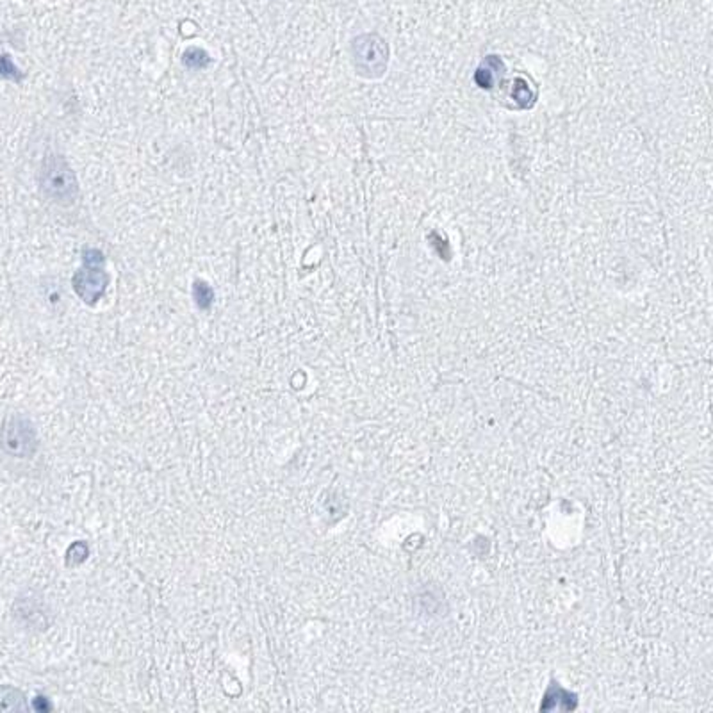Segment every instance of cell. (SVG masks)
<instances>
[{
  "label": "cell",
  "instance_id": "cell-1",
  "mask_svg": "<svg viewBox=\"0 0 713 713\" xmlns=\"http://www.w3.org/2000/svg\"><path fill=\"white\" fill-rule=\"evenodd\" d=\"M39 189L49 200L70 206L79 195V182L63 156H49L39 172Z\"/></svg>",
  "mask_w": 713,
  "mask_h": 713
},
{
  "label": "cell",
  "instance_id": "cell-2",
  "mask_svg": "<svg viewBox=\"0 0 713 713\" xmlns=\"http://www.w3.org/2000/svg\"><path fill=\"white\" fill-rule=\"evenodd\" d=\"M102 264L103 255L99 250H84L82 266L73 277V289L88 305L96 303L109 286V275Z\"/></svg>",
  "mask_w": 713,
  "mask_h": 713
},
{
  "label": "cell",
  "instance_id": "cell-3",
  "mask_svg": "<svg viewBox=\"0 0 713 713\" xmlns=\"http://www.w3.org/2000/svg\"><path fill=\"white\" fill-rule=\"evenodd\" d=\"M0 446L13 457L29 458L38 446L34 427L22 416L8 417L0 430Z\"/></svg>",
  "mask_w": 713,
  "mask_h": 713
},
{
  "label": "cell",
  "instance_id": "cell-4",
  "mask_svg": "<svg viewBox=\"0 0 713 713\" xmlns=\"http://www.w3.org/2000/svg\"><path fill=\"white\" fill-rule=\"evenodd\" d=\"M23 695L13 687H0V709H22Z\"/></svg>",
  "mask_w": 713,
  "mask_h": 713
},
{
  "label": "cell",
  "instance_id": "cell-5",
  "mask_svg": "<svg viewBox=\"0 0 713 713\" xmlns=\"http://www.w3.org/2000/svg\"><path fill=\"white\" fill-rule=\"evenodd\" d=\"M193 298H195V303L202 310H207L210 305H213L214 293L213 287H209V284H206L203 280H196L193 284Z\"/></svg>",
  "mask_w": 713,
  "mask_h": 713
},
{
  "label": "cell",
  "instance_id": "cell-6",
  "mask_svg": "<svg viewBox=\"0 0 713 713\" xmlns=\"http://www.w3.org/2000/svg\"><path fill=\"white\" fill-rule=\"evenodd\" d=\"M182 61L187 68H203L210 61L209 56L202 49H189L182 56Z\"/></svg>",
  "mask_w": 713,
  "mask_h": 713
},
{
  "label": "cell",
  "instance_id": "cell-7",
  "mask_svg": "<svg viewBox=\"0 0 713 713\" xmlns=\"http://www.w3.org/2000/svg\"><path fill=\"white\" fill-rule=\"evenodd\" d=\"M0 77H4V79H20V72L16 70V66L13 65V61L8 56H0Z\"/></svg>",
  "mask_w": 713,
  "mask_h": 713
}]
</instances>
